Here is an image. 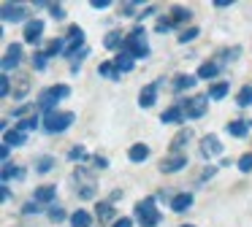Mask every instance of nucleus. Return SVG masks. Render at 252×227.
<instances>
[{"instance_id": "864d4df0", "label": "nucleus", "mask_w": 252, "mask_h": 227, "mask_svg": "<svg viewBox=\"0 0 252 227\" xmlns=\"http://www.w3.org/2000/svg\"><path fill=\"white\" fill-rule=\"evenodd\" d=\"M217 170H220V168H214V165H206V170L201 173V178H198V184H201V181H206V178H212V176H217Z\"/></svg>"}, {"instance_id": "dca6fc26", "label": "nucleus", "mask_w": 252, "mask_h": 227, "mask_svg": "<svg viewBox=\"0 0 252 227\" xmlns=\"http://www.w3.org/2000/svg\"><path fill=\"white\" fill-rule=\"evenodd\" d=\"M192 203H195V195H192L190 189H182V192H176L174 198H171L168 208H171V214H187V211L192 208Z\"/></svg>"}, {"instance_id": "6ab92c4d", "label": "nucleus", "mask_w": 252, "mask_h": 227, "mask_svg": "<svg viewBox=\"0 0 252 227\" xmlns=\"http://www.w3.org/2000/svg\"><path fill=\"white\" fill-rule=\"evenodd\" d=\"M220 73H222V65H220L217 59H203V62L198 65V70H195L198 81H217Z\"/></svg>"}, {"instance_id": "0eeeda50", "label": "nucleus", "mask_w": 252, "mask_h": 227, "mask_svg": "<svg viewBox=\"0 0 252 227\" xmlns=\"http://www.w3.org/2000/svg\"><path fill=\"white\" fill-rule=\"evenodd\" d=\"M84 49H87V35H84V30L79 25H71L65 32V54H63V57L76 59Z\"/></svg>"}, {"instance_id": "2eb2a0df", "label": "nucleus", "mask_w": 252, "mask_h": 227, "mask_svg": "<svg viewBox=\"0 0 252 227\" xmlns=\"http://www.w3.org/2000/svg\"><path fill=\"white\" fill-rule=\"evenodd\" d=\"M187 165H190V157L187 154H165L163 160H160L158 170L160 173H179V170H185Z\"/></svg>"}, {"instance_id": "a18cd8bd", "label": "nucleus", "mask_w": 252, "mask_h": 227, "mask_svg": "<svg viewBox=\"0 0 252 227\" xmlns=\"http://www.w3.org/2000/svg\"><path fill=\"white\" fill-rule=\"evenodd\" d=\"M11 84H14V79L8 73L0 76V97H11Z\"/></svg>"}, {"instance_id": "c9c22d12", "label": "nucleus", "mask_w": 252, "mask_h": 227, "mask_svg": "<svg viewBox=\"0 0 252 227\" xmlns=\"http://www.w3.org/2000/svg\"><path fill=\"white\" fill-rule=\"evenodd\" d=\"M114 65H117L120 73H130V70L136 68V59H133L130 54H125V52H117L114 54Z\"/></svg>"}, {"instance_id": "a211bd4d", "label": "nucleus", "mask_w": 252, "mask_h": 227, "mask_svg": "<svg viewBox=\"0 0 252 227\" xmlns=\"http://www.w3.org/2000/svg\"><path fill=\"white\" fill-rule=\"evenodd\" d=\"M30 89H33V79H30L28 73H17L14 76V84H11V97L17 103H22L25 97L30 95Z\"/></svg>"}, {"instance_id": "f704fd0d", "label": "nucleus", "mask_w": 252, "mask_h": 227, "mask_svg": "<svg viewBox=\"0 0 252 227\" xmlns=\"http://www.w3.org/2000/svg\"><path fill=\"white\" fill-rule=\"evenodd\" d=\"M233 103L239 108H252V84H241L236 97H233Z\"/></svg>"}, {"instance_id": "4468645a", "label": "nucleus", "mask_w": 252, "mask_h": 227, "mask_svg": "<svg viewBox=\"0 0 252 227\" xmlns=\"http://www.w3.org/2000/svg\"><path fill=\"white\" fill-rule=\"evenodd\" d=\"M117 219H120V216H117L114 203H109V200H98V203H95V222H98L100 227H106V225L111 227Z\"/></svg>"}, {"instance_id": "72a5a7b5", "label": "nucleus", "mask_w": 252, "mask_h": 227, "mask_svg": "<svg viewBox=\"0 0 252 227\" xmlns=\"http://www.w3.org/2000/svg\"><path fill=\"white\" fill-rule=\"evenodd\" d=\"M44 52H46V57H49V59L63 57V54H65V35H63V38H52V41L44 46Z\"/></svg>"}, {"instance_id": "9d476101", "label": "nucleus", "mask_w": 252, "mask_h": 227, "mask_svg": "<svg viewBox=\"0 0 252 227\" xmlns=\"http://www.w3.org/2000/svg\"><path fill=\"white\" fill-rule=\"evenodd\" d=\"M44 27H46V22L41 19V16H33V19L22 27V41L28 43V46L38 49L41 46V38H44Z\"/></svg>"}, {"instance_id": "5701e85b", "label": "nucleus", "mask_w": 252, "mask_h": 227, "mask_svg": "<svg viewBox=\"0 0 252 227\" xmlns=\"http://www.w3.org/2000/svg\"><path fill=\"white\" fill-rule=\"evenodd\" d=\"M195 84H198V76L195 73H176L174 81H171V89H174L176 95H182V92H190Z\"/></svg>"}, {"instance_id": "f257e3e1", "label": "nucleus", "mask_w": 252, "mask_h": 227, "mask_svg": "<svg viewBox=\"0 0 252 227\" xmlns=\"http://www.w3.org/2000/svg\"><path fill=\"white\" fill-rule=\"evenodd\" d=\"M133 219H136L138 227H160L163 211L158 208V198H155V195H147L144 200H138V203L133 205Z\"/></svg>"}, {"instance_id": "de8ad7c7", "label": "nucleus", "mask_w": 252, "mask_h": 227, "mask_svg": "<svg viewBox=\"0 0 252 227\" xmlns=\"http://www.w3.org/2000/svg\"><path fill=\"white\" fill-rule=\"evenodd\" d=\"M90 162H93L95 170H109V165H111L109 157H103V154H93V160H90Z\"/></svg>"}, {"instance_id": "f8f14e48", "label": "nucleus", "mask_w": 252, "mask_h": 227, "mask_svg": "<svg viewBox=\"0 0 252 227\" xmlns=\"http://www.w3.org/2000/svg\"><path fill=\"white\" fill-rule=\"evenodd\" d=\"M163 81L165 79H155V81H149V84H144L141 92H138V106L152 108L155 103H158V97H160V86H163Z\"/></svg>"}, {"instance_id": "8fccbe9b", "label": "nucleus", "mask_w": 252, "mask_h": 227, "mask_svg": "<svg viewBox=\"0 0 252 227\" xmlns=\"http://www.w3.org/2000/svg\"><path fill=\"white\" fill-rule=\"evenodd\" d=\"M152 14H158V5L155 3H149V5H144V11L138 14V25H144V19H149Z\"/></svg>"}, {"instance_id": "1a4fd4ad", "label": "nucleus", "mask_w": 252, "mask_h": 227, "mask_svg": "<svg viewBox=\"0 0 252 227\" xmlns=\"http://www.w3.org/2000/svg\"><path fill=\"white\" fill-rule=\"evenodd\" d=\"M25 59V46L22 43H8L6 52H3V59H0V68H3V73L11 76V70H17L19 65H22Z\"/></svg>"}, {"instance_id": "c03bdc74", "label": "nucleus", "mask_w": 252, "mask_h": 227, "mask_svg": "<svg viewBox=\"0 0 252 227\" xmlns=\"http://www.w3.org/2000/svg\"><path fill=\"white\" fill-rule=\"evenodd\" d=\"M46 11H49V16H52V19H55V22H63V19H65V5H63V3H49V8H46Z\"/></svg>"}, {"instance_id": "39448f33", "label": "nucleus", "mask_w": 252, "mask_h": 227, "mask_svg": "<svg viewBox=\"0 0 252 227\" xmlns=\"http://www.w3.org/2000/svg\"><path fill=\"white\" fill-rule=\"evenodd\" d=\"M0 19L6 22V25H28L33 16H30V11H28V5L22 3V0H6V3L0 5Z\"/></svg>"}, {"instance_id": "49530a36", "label": "nucleus", "mask_w": 252, "mask_h": 227, "mask_svg": "<svg viewBox=\"0 0 252 227\" xmlns=\"http://www.w3.org/2000/svg\"><path fill=\"white\" fill-rule=\"evenodd\" d=\"M171 30H174V25H171V22H168V16H160V19H158V25H155V32H158V35H165V32H171Z\"/></svg>"}, {"instance_id": "20e7f679", "label": "nucleus", "mask_w": 252, "mask_h": 227, "mask_svg": "<svg viewBox=\"0 0 252 227\" xmlns=\"http://www.w3.org/2000/svg\"><path fill=\"white\" fill-rule=\"evenodd\" d=\"M73 184H76V198L79 200H95V198H98V184H95V176L84 165L73 168Z\"/></svg>"}, {"instance_id": "2f4dec72", "label": "nucleus", "mask_w": 252, "mask_h": 227, "mask_svg": "<svg viewBox=\"0 0 252 227\" xmlns=\"http://www.w3.org/2000/svg\"><path fill=\"white\" fill-rule=\"evenodd\" d=\"M57 168V160L52 154H41V157H35V173L38 176H46V173H52Z\"/></svg>"}, {"instance_id": "7ed1b4c3", "label": "nucleus", "mask_w": 252, "mask_h": 227, "mask_svg": "<svg viewBox=\"0 0 252 227\" xmlns=\"http://www.w3.org/2000/svg\"><path fill=\"white\" fill-rule=\"evenodd\" d=\"M122 52L130 54L133 59H147L149 57V41H147V27L144 25H136L133 30L125 32V46H122Z\"/></svg>"}, {"instance_id": "58836bf2", "label": "nucleus", "mask_w": 252, "mask_h": 227, "mask_svg": "<svg viewBox=\"0 0 252 227\" xmlns=\"http://www.w3.org/2000/svg\"><path fill=\"white\" fill-rule=\"evenodd\" d=\"M68 160H71V162H79V165H82V162H90V160H93V154L87 151V146L76 143V146H71V151H68Z\"/></svg>"}, {"instance_id": "c756f323", "label": "nucleus", "mask_w": 252, "mask_h": 227, "mask_svg": "<svg viewBox=\"0 0 252 227\" xmlns=\"http://www.w3.org/2000/svg\"><path fill=\"white\" fill-rule=\"evenodd\" d=\"M14 127L19 130V133H33V130H38V127H44V116L41 114H33V116H28V119H22V122H17Z\"/></svg>"}, {"instance_id": "f03ea898", "label": "nucleus", "mask_w": 252, "mask_h": 227, "mask_svg": "<svg viewBox=\"0 0 252 227\" xmlns=\"http://www.w3.org/2000/svg\"><path fill=\"white\" fill-rule=\"evenodd\" d=\"M65 97H71V86L68 84H52V86H44V89L38 92L35 106H38V111L44 114V116H49V114L60 111L57 103H63Z\"/></svg>"}, {"instance_id": "cd10ccee", "label": "nucleus", "mask_w": 252, "mask_h": 227, "mask_svg": "<svg viewBox=\"0 0 252 227\" xmlns=\"http://www.w3.org/2000/svg\"><path fill=\"white\" fill-rule=\"evenodd\" d=\"M141 0H127V3H120L117 5V14L122 16V19H138V14H141Z\"/></svg>"}, {"instance_id": "f3484780", "label": "nucleus", "mask_w": 252, "mask_h": 227, "mask_svg": "<svg viewBox=\"0 0 252 227\" xmlns=\"http://www.w3.org/2000/svg\"><path fill=\"white\" fill-rule=\"evenodd\" d=\"M165 16H168V22L174 25V30H176V27L187 30V27H190V19H192V11L187 8V5H171Z\"/></svg>"}, {"instance_id": "ddd939ff", "label": "nucleus", "mask_w": 252, "mask_h": 227, "mask_svg": "<svg viewBox=\"0 0 252 227\" xmlns=\"http://www.w3.org/2000/svg\"><path fill=\"white\" fill-rule=\"evenodd\" d=\"M192 138H195L192 127H179L176 135L171 138V143H168V154H185V149L192 143Z\"/></svg>"}, {"instance_id": "473e14b6", "label": "nucleus", "mask_w": 252, "mask_h": 227, "mask_svg": "<svg viewBox=\"0 0 252 227\" xmlns=\"http://www.w3.org/2000/svg\"><path fill=\"white\" fill-rule=\"evenodd\" d=\"M98 76H103V79H109V81H120L122 79V73L117 70L114 59H103V62L98 65Z\"/></svg>"}, {"instance_id": "3c124183", "label": "nucleus", "mask_w": 252, "mask_h": 227, "mask_svg": "<svg viewBox=\"0 0 252 227\" xmlns=\"http://www.w3.org/2000/svg\"><path fill=\"white\" fill-rule=\"evenodd\" d=\"M111 0H90V8H95V11H106V8H111Z\"/></svg>"}, {"instance_id": "5fc2aeb1", "label": "nucleus", "mask_w": 252, "mask_h": 227, "mask_svg": "<svg viewBox=\"0 0 252 227\" xmlns=\"http://www.w3.org/2000/svg\"><path fill=\"white\" fill-rule=\"evenodd\" d=\"M0 200H3V203L11 200V187H8V184H0Z\"/></svg>"}, {"instance_id": "412c9836", "label": "nucleus", "mask_w": 252, "mask_h": 227, "mask_svg": "<svg viewBox=\"0 0 252 227\" xmlns=\"http://www.w3.org/2000/svg\"><path fill=\"white\" fill-rule=\"evenodd\" d=\"M250 130H252V122L250 119H230L228 124H225V133L230 135V138H247L250 135Z\"/></svg>"}, {"instance_id": "4d7b16f0", "label": "nucleus", "mask_w": 252, "mask_h": 227, "mask_svg": "<svg viewBox=\"0 0 252 227\" xmlns=\"http://www.w3.org/2000/svg\"><path fill=\"white\" fill-rule=\"evenodd\" d=\"M228 5H233V0H214V8H228Z\"/></svg>"}, {"instance_id": "bf43d9fd", "label": "nucleus", "mask_w": 252, "mask_h": 227, "mask_svg": "<svg viewBox=\"0 0 252 227\" xmlns=\"http://www.w3.org/2000/svg\"><path fill=\"white\" fill-rule=\"evenodd\" d=\"M179 227H195V225H179Z\"/></svg>"}, {"instance_id": "423d86ee", "label": "nucleus", "mask_w": 252, "mask_h": 227, "mask_svg": "<svg viewBox=\"0 0 252 227\" xmlns=\"http://www.w3.org/2000/svg\"><path fill=\"white\" fill-rule=\"evenodd\" d=\"M76 122V114L73 111H55L49 116H44V133L46 135H63L65 130H71V124Z\"/></svg>"}, {"instance_id": "79ce46f5", "label": "nucleus", "mask_w": 252, "mask_h": 227, "mask_svg": "<svg viewBox=\"0 0 252 227\" xmlns=\"http://www.w3.org/2000/svg\"><path fill=\"white\" fill-rule=\"evenodd\" d=\"M236 168H239L244 176H250V173H252V151H244V154L236 160Z\"/></svg>"}, {"instance_id": "6e6d98bb", "label": "nucleus", "mask_w": 252, "mask_h": 227, "mask_svg": "<svg viewBox=\"0 0 252 227\" xmlns=\"http://www.w3.org/2000/svg\"><path fill=\"white\" fill-rule=\"evenodd\" d=\"M0 157H3V162H8V157H11V149L6 143H0Z\"/></svg>"}, {"instance_id": "b1692460", "label": "nucleus", "mask_w": 252, "mask_h": 227, "mask_svg": "<svg viewBox=\"0 0 252 227\" xmlns=\"http://www.w3.org/2000/svg\"><path fill=\"white\" fill-rule=\"evenodd\" d=\"M149 157H152V149H149L147 143H141V141L127 146V160H130L133 165H141V162L149 160Z\"/></svg>"}, {"instance_id": "7c9ffc66", "label": "nucleus", "mask_w": 252, "mask_h": 227, "mask_svg": "<svg viewBox=\"0 0 252 227\" xmlns=\"http://www.w3.org/2000/svg\"><path fill=\"white\" fill-rule=\"evenodd\" d=\"M3 143H6L8 149H19V146L28 143V135L19 133L17 127H14V130H6V133H3Z\"/></svg>"}, {"instance_id": "09e8293b", "label": "nucleus", "mask_w": 252, "mask_h": 227, "mask_svg": "<svg viewBox=\"0 0 252 227\" xmlns=\"http://www.w3.org/2000/svg\"><path fill=\"white\" fill-rule=\"evenodd\" d=\"M41 208H44V205H38L33 198H30L28 203L22 205V214H25V216H33V214H41Z\"/></svg>"}, {"instance_id": "e433bc0d", "label": "nucleus", "mask_w": 252, "mask_h": 227, "mask_svg": "<svg viewBox=\"0 0 252 227\" xmlns=\"http://www.w3.org/2000/svg\"><path fill=\"white\" fill-rule=\"evenodd\" d=\"M33 114H38V106H35V103H22V106L14 108L11 119H14V122H22V119L33 116Z\"/></svg>"}, {"instance_id": "bb28decb", "label": "nucleus", "mask_w": 252, "mask_h": 227, "mask_svg": "<svg viewBox=\"0 0 252 227\" xmlns=\"http://www.w3.org/2000/svg\"><path fill=\"white\" fill-rule=\"evenodd\" d=\"M71 227H93L95 222V214H90L87 208H79V211H71Z\"/></svg>"}, {"instance_id": "4c0bfd02", "label": "nucleus", "mask_w": 252, "mask_h": 227, "mask_svg": "<svg viewBox=\"0 0 252 227\" xmlns=\"http://www.w3.org/2000/svg\"><path fill=\"white\" fill-rule=\"evenodd\" d=\"M30 65H33V70H35V73H44V70L49 68V57H46V52H44V49H35V52H33V57H30Z\"/></svg>"}, {"instance_id": "aec40b11", "label": "nucleus", "mask_w": 252, "mask_h": 227, "mask_svg": "<svg viewBox=\"0 0 252 227\" xmlns=\"http://www.w3.org/2000/svg\"><path fill=\"white\" fill-rule=\"evenodd\" d=\"M33 200L38 205H55V200H57V187L55 184H44V187H35L33 189Z\"/></svg>"}, {"instance_id": "a19ab883", "label": "nucleus", "mask_w": 252, "mask_h": 227, "mask_svg": "<svg viewBox=\"0 0 252 227\" xmlns=\"http://www.w3.org/2000/svg\"><path fill=\"white\" fill-rule=\"evenodd\" d=\"M198 35H201V27L190 25V27H187V30H179V38H176V41H179L182 46H185V43H192V41H195Z\"/></svg>"}, {"instance_id": "603ef678", "label": "nucleus", "mask_w": 252, "mask_h": 227, "mask_svg": "<svg viewBox=\"0 0 252 227\" xmlns=\"http://www.w3.org/2000/svg\"><path fill=\"white\" fill-rule=\"evenodd\" d=\"M133 225H136V219H133V216H120V219H117L111 227H133Z\"/></svg>"}, {"instance_id": "4be33fe9", "label": "nucleus", "mask_w": 252, "mask_h": 227, "mask_svg": "<svg viewBox=\"0 0 252 227\" xmlns=\"http://www.w3.org/2000/svg\"><path fill=\"white\" fill-rule=\"evenodd\" d=\"M160 122H163V124H179V127H182V124L187 122L185 111H182V103H171V106L160 114Z\"/></svg>"}, {"instance_id": "37998d69", "label": "nucleus", "mask_w": 252, "mask_h": 227, "mask_svg": "<svg viewBox=\"0 0 252 227\" xmlns=\"http://www.w3.org/2000/svg\"><path fill=\"white\" fill-rule=\"evenodd\" d=\"M49 219L55 222V225H60V222H65V219H71V214H68L63 205H52L49 208Z\"/></svg>"}, {"instance_id": "a878e982", "label": "nucleus", "mask_w": 252, "mask_h": 227, "mask_svg": "<svg viewBox=\"0 0 252 227\" xmlns=\"http://www.w3.org/2000/svg\"><path fill=\"white\" fill-rule=\"evenodd\" d=\"M103 46L109 49V52H122V46H125V32L120 30H109L103 38Z\"/></svg>"}, {"instance_id": "ea45409f", "label": "nucleus", "mask_w": 252, "mask_h": 227, "mask_svg": "<svg viewBox=\"0 0 252 227\" xmlns=\"http://www.w3.org/2000/svg\"><path fill=\"white\" fill-rule=\"evenodd\" d=\"M239 57H241V46H230V49H220L214 59H217L220 65H225V62H236Z\"/></svg>"}, {"instance_id": "9b49d317", "label": "nucleus", "mask_w": 252, "mask_h": 227, "mask_svg": "<svg viewBox=\"0 0 252 227\" xmlns=\"http://www.w3.org/2000/svg\"><path fill=\"white\" fill-rule=\"evenodd\" d=\"M198 151H201L203 160H214V157H220L225 151V146L214 133H209V135H203V138L198 141Z\"/></svg>"}, {"instance_id": "6e6552de", "label": "nucleus", "mask_w": 252, "mask_h": 227, "mask_svg": "<svg viewBox=\"0 0 252 227\" xmlns=\"http://www.w3.org/2000/svg\"><path fill=\"white\" fill-rule=\"evenodd\" d=\"M179 103H182V111H185V119H190V122L203 119L209 111V95H190Z\"/></svg>"}, {"instance_id": "13d9d810", "label": "nucleus", "mask_w": 252, "mask_h": 227, "mask_svg": "<svg viewBox=\"0 0 252 227\" xmlns=\"http://www.w3.org/2000/svg\"><path fill=\"white\" fill-rule=\"evenodd\" d=\"M120 198H122V189H114V192H111V198H109V203H117Z\"/></svg>"}, {"instance_id": "393cba45", "label": "nucleus", "mask_w": 252, "mask_h": 227, "mask_svg": "<svg viewBox=\"0 0 252 227\" xmlns=\"http://www.w3.org/2000/svg\"><path fill=\"white\" fill-rule=\"evenodd\" d=\"M25 176H28V173H25V168H22V165H14V162H3V170H0V178H3V184H8L11 178L22 181Z\"/></svg>"}, {"instance_id": "c85d7f7f", "label": "nucleus", "mask_w": 252, "mask_h": 227, "mask_svg": "<svg viewBox=\"0 0 252 227\" xmlns=\"http://www.w3.org/2000/svg\"><path fill=\"white\" fill-rule=\"evenodd\" d=\"M209 100H225V97L230 95V81H214V84H209Z\"/></svg>"}]
</instances>
